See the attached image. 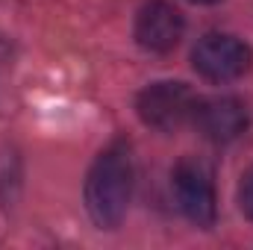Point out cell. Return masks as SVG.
Here are the masks:
<instances>
[{"label": "cell", "instance_id": "1", "mask_svg": "<svg viewBox=\"0 0 253 250\" xmlns=\"http://www.w3.org/2000/svg\"><path fill=\"white\" fill-rule=\"evenodd\" d=\"M132 200V159L124 141L109 144L85 177V209L100 230H115Z\"/></svg>", "mask_w": 253, "mask_h": 250}, {"label": "cell", "instance_id": "2", "mask_svg": "<svg viewBox=\"0 0 253 250\" xmlns=\"http://www.w3.org/2000/svg\"><path fill=\"white\" fill-rule=\"evenodd\" d=\"M194 106H197V100H194L191 88L186 83H174V80L147 85L135 100L138 118L159 132H174V129L186 126L194 118Z\"/></svg>", "mask_w": 253, "mask_h": 250}, {"label": "cell", "instance_id": "3", "mask_svg": "<svg viewBox=\"0 0 253 250\" xmlns=\"http://www.w3.org/2000/svg\"><path fill=\"white\" fill-rule=\"evenodd\" d=\"M191 65L209 83H230V80H239L251 68V47L239 42L236 36L209 33L194 44Z\"/></svg>", "mask_w": 253, "mask_h": 250}, {"label": "cell", "instance_id": "4", "mask_svg": "<svg viewBox=\"0 0 253 250\" xmlns=\"http://www.w3.org/2000/svg\"><path fill=\"white\" fill-rule=\"evenodd\" d=\"M174 188H177V203L183 215L197 227H212L218 218V197H215V180L206 162L200 159H183L174 171Z\"/></svg>", "mask_w": 253, "mask_h": 250}, {"label": "cell", "instance_id": "5", "mask_svg": "<svg viewBox=\"0 0 253 250\" xmlns=\"http://www.w3.org/2000/svg\"><path fill=\"white\" fill-rule=\"evenodd\" d=\"M186 21L177 6L165 0H150L135 15V42L150 53H168L180 44Z\"/></svg>", "mask_w": 253, "mask_h": 250}, {"label": "cell", "instance_id": "6", "mask_svg": "<svg viewBox=\"0 0 253 250\" xmlns=\"http://www.w3.org/2000/svg\"><path fill=\"white\" fill-rule=\"evenodd\" d=\"M191 121L203 138L215 144H227V141H236L248 129L251 112L239 97H209V100H197Z\"/></svg>", "mask_w": 253, "mask_h": 250}, {"label": "cell", "instance_id": "7", "mask_svg": "<svg viewBox=\"0 0 253 250\" xmlns=\"http://www.w3.org/2000/svg\"><path fill=\"white\" fill-rule=\"evenodd\" d=\"M239 203H242V212L253 221V168L242 177V186H239Z\"/></svg>", "mask_w": 253, "mask_h": 250}, {"label": "cell", "instance_id": "8", "mask_svg": "<svg viewBox=\"0 0 253 250\" xmlns=\"http://www.w3.org/2000/svg\"><path fill=\"white\" fill-rule=\"evenodd\" d=\"M191 3H218V0H191Z\"/></svg>", "mask_w": 253, "mask_h": 250}]
</instances>
